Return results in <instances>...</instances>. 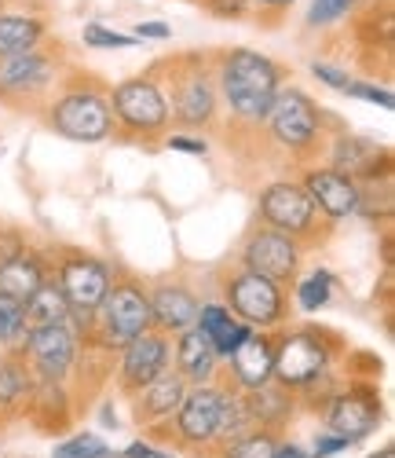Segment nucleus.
<instances>
[{
    "instance_id": "nucleus-1",
    "label": "nucleus",
    "mask_w": 395,
    "mask_h": 458,
    "mask_svg": "<svg viewBox=\"0 0 395 458\" xmlns=\"http://www.w3.org/2000/svg\"><path fill=\"white\" fill-rule=\"evenodd\" d=\"M286 70L264 52L231 48L216 55V92L234 122L260 125L282 89Z\"/></svg>"
},
{
    "instance_id": "nucleus-2",
    "label": "nucleus",
    "mask_w": 395,
    "mask_h": 458,
    "mask_svg": "<svg viewBox=\"0 0 395 458\" xmlns=\"http://www.w3.org/2000/svg\"><path fill=\"white\" fill-rule=\"evenodd\" d=\"M169 70L165 81H157L169 103V122L180 129H209L220 110V92H216V70L202 52L172 55L162 63Z\"/></svg>"
},
{
    "instance_id": "nucleus-3",
    "label": "nucleus",
    "mask_w": 395,
    "mask_h": 458,
    "mask_svg": "<svg viewBox=\"0 0 395 458\" xmlns=\"http://www.w3.org/2000/svg\"><path fill=\"white\" fill-rule=\"evenodd\" d=\"M48 125L73 140V143H103L117 132L113 110H110V92L99 89L96 81H81L63 89L52 106H48Z\"/></svg>"
},
{
    "instance_id": "nucleus-4",
    "label": "nucleus",
    "mask_w": 395,
    "mask_h": 458,
    "mask_svg": "<svg viewBox=\"0 0 395 458\" xmlns=\"http://www.w3.org/2000/svg\"><path fill=\"white\" fill-rule=\"evenodd\" d=\"M260 220L271 227V232L290 235L300 246L319 242L323 227H330L326 216L315 209L304 183H297V180H274L260 191Z\"/></svg>"
},
{
    "instance_id": "nucleus-5",
    "label": "nucleus",
    "mask_w": 395,
    "mask_h": 458,
    "mask_svg": "<svg viewBox=\"0 0 395 458\" xmlns=\"http://www.w3.org/2000/svg\"><path fill=\"white\" fill-rule=\"evenodd\" d=\"M110 110H113V125L136 140L162 136L169 129V103L154 73H139V78L113 85Z\"/></svg>"
},
{
    "instance_id": "nucleus-6",
    "label": "nucleus",
    "mask_w": 395,
    "mask_h": 458,
    "mask_svg": "<svg viewBox=\"0 0 395 458\" xmlns=\"http://www.w3.org/2000/svg\"><path fill=\"white\" fill-rule=\"evenodd\" d=\"M267 132L293 158H311L323 143V118L315 99L300 89H279L271 110H267Z\"/></svg>"
},
{
    "instance_id": "nucleus-7",
    "label": "nucleus",
    "mask_w": 395,
    "mask_h": 458,
    "mask_svg": "<svg viewBox=\"0 0 395 458\" xmlns=\"http://www.w3.org/2000/svg\"><path fill=\"white\" fill-rule=\"evenodd\" d=\"M223 304H227V312L253 327V330H274V327H282L286 323V293L279 283H271L264 276H253V272H234L227 276L223 283Z\"/></svg>"
},
{
    "instance_id": "nucleus-8",
    "label": "nucleus",
    "mask_w": 395,
    "mask_h": 458,
    "mask_svg": "<svg viewBox=\"0 0 395 458\" xmlns=\"http://www.w3.org/2000/svg\"><path fill=\"white\" fill-rule=\"evenodd\" d=\"M333 360L330 341L319 330H290L274 341V370L271 381L286 389H311L319 377H326Z\"/></svg>"
},
{
    "instance_id": "nucleus-9",
    "label": "nucleus",
    "mask_w": 395,
    "mask_h": 458,
    "mask_svg": "<svg viewBox=\"0 0 395 458\" xmlns=\"http://www.w3.org/2000/svg\"><path fill=\"white\" fill-rule=\"evenodd\" d=\"M96 337L110 349H125L129 341H136L139 334L154 330V316H150V301L136 283H117L110 286L106 301L96 309Z\"/></svg>"
},
{
    "instance_id": "nucleus-10",
    "label": "nucleus",
    "mask_w": 395,
    "mask_h": 458,
    "mask_svg": "<svg viewBox=\"0 0 395 458\" xmlns=\"http://www.w3.org/2000/svg\"><path fill=\"white\" fill-rule=\"evenodd\" d=\"M110 286H113V283H110V268H106L103 260H96L92 253L70 250V253L59 260V290L66 293L73 316L92 319L96 309L106 301Z\"/></svg>"
},
{
    "instance_id": "nucleus-11",
    "label": "nucleus",
    "mask_w": 395,
    "mask_h": 458,
    "mask_svg": "<svg viewBox=\"0 0 395 458\" xmlns=\"http://www.w3.org/2000/svg\"><path fill=\"white\" fill-rule=\"evenodd\" d=\"M223 400H227V393L220 386H187V396H183L180 411L172 414L176 422L165 433H172L183 447H209V444H216Z\"/></svg>"
},
{
    "instance_id": "nucleus-12",
    "label": "nucleus",
    "mask_w": 395,
    "mask_h": 458,
    "mask_svg": "<svg viewBox=\"0 0 395 458\" xmlns=\"http://www.w3.org/2000/svg\"><path fill=\"white\" fill-rule=\"evenodd\" d=\"M300 250L304 246L293 242L290 235H279V232H271V227H260V232H253L246 239V246H242V268L286 286L300 272Z\"/></svg>"
},
{
    "instance_id": "nucleus-13",
    "label": "nucleus",
    "mask_w": 395,
    "mask_h": 458,
    "mask_svg": "<svg viewBox=\"0 0 395 458\" xmlns=\"http://www.w3.org/2000/svg\"><path fill=\"white\" fill-rule=\"evenodd\" d=\"M172 349H169V337L162 330H147L136 341L122 349V367H117V386L122 393L136 396L139 389H147L154 377H162L169 370Z\"/></svg>"
},
{
    "instance_id": "nucleus-14",
    "label": "nucleus",
    "mask_w": 395,
    "mask_h": 458,
    "mask_svg": "<svg viewBox=\"0 0 395 458\" xmlns=\"http://www.w3.org/2000/svg\"><path fill=\"white\" fill-rule=\"evenodd\" d=\"M59 78V63L52 52H26L15 59H0V99H37L41 92H48Z\"/></svg>"
},
{
    "instance_id": "nucleus-15",
    "label": "nucleus",
    "mask_w": 395,
    "mask_h": 458,
    "mask_svg": "<svg viewBox=\"0 0 395 458\" xmlns=\"http://www.w3.org/2000/svg\"><path fill=\"white\" fill-rule=\"evenodd\" d=\"M381 422V400L370 386H355L340 396L330 400V411H326V433L348 440L351 444H359L363 437H370Z\"/></svg>"
},
{
    "instance_id": "nucleus-16",
    "label": "nucleus",
    "mask_w": 395,
    "mask_h": 458,
    "mask_svg": "<svg viewBox=\"0 0 395 458\" xmlns=\"http://www.w3.org/2000/svg\"><path fill=\"white\" fill-rule=\"evenodd\" d=\"M26 352H29L33 370L45 381H63L77 363V334L70 323L33 327L26 334Z\"/></svg>"
},
{
    "instance_id": "nucleus-17",
    "label": "nucleus",
    "mask_w": 395,
    "mask_h": 458,
    "mask_svg": "<svg viewBox=\"0 0 395 458\" xmlns=\"http://www.w3.org/2000/svg\"><path fill=\"white\" fill-rule=\"evenodd\" d=\"M300 183L311 195L315 209H319L326 220H344V216L363 209V187H359V180H351V176H344L337 169H307Z\"/></svg>"
},
{
    "instance_id": "nucleus-18",
    "label": "nucleus",
    "mask_w": 395,
    "mask_h": 458,
    "mask_svg": "<svg viewBox=\"0 0 395 458\" xmlns=\"http://www.w3.org/2000/svg\"><path fill=\"white\" fill-rule=\"evenodd\" d=\"M231 377L239 389H260L271 381V370H274V337L267 330H253L239 349L231 356Z\"/></svg>"
},
{
    "instance_id": "nucleus-19",
    "label": "nucleus",
    "mask_w": 395,
    "mask_h": 458,
    "mask_svg": "<svg viewBox=\"0 0 395 458\" xmlns=\"http://www.w3.org/2000/svg\"><path fill=\"white\" fill-rule=\"evenodd\" d=\"M187 396V381L176 370H165L162 377H154L147 389L136 393V422L139 426H154V422H169L180 411Z\"/></svg>"
},
{
    "instance_id": "nucleus-20",
    "label": "nucleus",
    "mask_w": 395,
    "mask_h": 458,
    "mask_svg": "<svg viewBox=\"0 0 395 458\" xmlns=\"http://www.w3.org/2000/svg\"><path fill=\"white\" fill-rule=\"evenodd\" d=\"M150 316H154V330H162V334H183L198 323V297L183 286H157L150 297Z\"/></svg>"
},
{
    "instance_id": "nucleus-21",
    "label": "nucleus",
    "mask_w": 395,
    "mask_h": 458,
    "mask_svg": "<svg viewBox=\"0 0 395 458\" xmlns=\"http://www.w3.org/2000/svg\"><path fill=\"white\" fill-rule=\"evenodd\" d=\"M216 352L209 345V337L190 327L183 334H176V374L187 381V386H213L216 377Z\"/></svg>"
},
{
    "instance_id": "nucleus-22",
    "label": "nucleus",
    "mask_w": 395,
    "mask_h": 458,
    "mask_svg": "<svg viewBox=\"0 0 395 458\" xmlns=\"http://www.w3.org/2000/svg\"><path fill=\"white\" fill-rule=\"evenodd\" d=\"M48 276L41 268V260H37V253L29 250H12V253H0V293L26 304L37 286H41Z\"/></svg>"
},
{
    "instance_id": "nucleus-23",
    "label": "nucleus",
    "mask_w": 395,
    "mask_h": 458,
    "mask_svg": "<svg viewBox=\"0 0 395 458\" xmlns=\"http://www.w3.org/2000/svg\"><path fill=\"white\" fill-rule=\"evenodd\" d=\"M194 327L209 337V345H213V352H216L220 360H227V356L253 334V327L239 323V319L227 312V304H220V301L202 304V309H198V323H194Z\"/></svg>"
},
{
    "instance_id": "nucleus-24",
    "label": "nucleus",
    "mask_w": 395,
    "mask_h": 458,
    "mask_svg": "<svg viewBox=\"0 0 395 458\" xmlns=\"http://www.w3.org/2000/svg\"><path fill=\"white\" fill-rule=\"evenodd\" d=\"M381 155H384V150H381L377 143L344 132V136H337L333 147H330V169H337V173H344V176H351V180H374V176H377L374 165H377Z\"/></svg>"
},
{
    "instance_id": "nucleus-25",
    "label": "nucleus",
    "mask_w": 395,
    "mask_h": 458,
    "mask_svg": "<svg viewBox=\"0 0 395 458\" xmlns=\"http://www.w3.org/2000/svg\"><path fill=\"white\" fill-rule=\"evenodd\" d=\"M242 403H246L256 429H279L293 414V389L279 386V381H267L260 389H249Z\"/></svg>"
},
{
    "instance_id": "nucleus-26",
    "label": "nucleus",
    "mask_w": 395,
    "mask_h": 458,
    "mask_svg": "<svg viewBox=\"0 0 395 458\" xmlns=\"http://www.w3.org/2000/svg\"><path fill=\"white\" fill-rule=\"evenodd\" d=\"M45 19L22 15V12H0V59H15L26 52H37L45 41Z\"/></svg>"
},
{
    "instance_id": "nucleus-27",
    "label": "nucleus",
    "mask_w": 395,
    "mask_h": 458,
    "mask_svg": "<svg viewBox=\"0 0 395 458\" xmlns=\"http://www.w3.org/2000/svg\"><path fill=\"white\" fill-rule=\"evenodd\" d=\"M26 309V327L33 330V327H52V323H70V301H66V293L59 290V283L55 279H45L41 286H37V293L22 304Z\"/></svg>"
},
{
    "instance_id": "nucleus-28",
    "label": "nucleus",
    "mask_w": 395,
    "mask_h": 458,
    "mask_svg": "<svg viewBox=\"0 0 395 458\" xmlns=\"http://www.w3.org/2000/svg\"><path fill=\"white\" fill-rule=\"evenodd\" d=\"M330 293H333V276L330 272H311L297 283V309L300 312H319L330 304Z\"/></svg>"
},
{
    "instance_id": "nucleus-29",
    "label": "nucleus",
    "mask_w": 395,
    "mask_h": 458,
    "mask_svg": "<svg viewBox=\"0 0 395 458\" xmlns=\"http://www.w3.org/2000/svg\"><path fill=\"white\" fill-rule=\"evenodd\" d=\"M29 327H26V309L19 301L4 297L0 293V345H8V349H19L22 341H26Z\"/></svg>"
},
{
    "instance_id": "nucleus-30",
    "label": "nucleus",
    "mask_w": 395,
    "mask_h": 458,
    "mask_svg": "<svg viewBox=\"0 0 395 458\" xmlns=\"http://www.w3.org/2000/svg\"><path fill=\"white\" fill-rule=\"evenodd\" d=\"M274 447H279V437L271 429H253L239 440H231L223 447V458H274Z\"/></svg>"
},
{
    "instance_id": "nucleus-31",
    "label": "nucleus",
    "mask_w": 395,
    "mask_h": 458,
    "mask_svg": "<svg viewBox=\"0 0 395 458\" xmlns=\"http://www.w3.org/2000/svg\"><path fill=\"white\" fill-rule=\"evenodd\" d=\"M52 458H110V447L96 433H77L52 451Z\"/></svg>"
},
{
    "instance_id": "nucleus-32",
    "label": "nucleus",
    "mask_w": 395,
    "mask_h": 458,
    "mask_svg": "<svg viewBox=\"0 0 395 458\" xmlns=\"http://www.w3.org/2000/svg\"><path fill=\"white\" fill-rule=\"evenodd\" d=\"M355 4L359 0H311V12H307V26L319 30V26H333L340 22L344 15L355 12Z\"/></svg>"
},
{
    "instance_id": "nucleus-33",
    "label": "nucleus",
    "mask_w": 395,
    "mask_h": 458,
    "mask_svg": "<svg viewBox=\"0 0 395 458\" xmlns=\"http://www.w3.org/2000/svg\"><path fill=\"white\" fill-rule=\"evenodd\" d=\"M85 45H88V48H136V37L92 22V26H85Z\"/></svg>"
},
{
    "instance_id": "nucleus-34",
    "label": "nucleus",
    "mask_w": 395,
    "mask_h": 458,
    "mask_svg": "<svg viewBox=\"0 0 395 458\" xmlns=\"http://www.w3.org/2000/svg\"><path fill=\"white\" fill-rule=\"evenodd\" d=\"M26 389V377L15 363H0V403H15Z\"/></svg>"
},
{
    "instance_id": "nucleus-35",
    "label": "nucleus",
    "mask_w": 395,
    "mask_h": 458,
    "mask_svg": "<svg viewBox=\"0 0 395 458\" xmlns=\"http://www.w3.org/2000/svg\"><path fill=\"white\" fill-rule=\"evenodd\" d=\"M344 96H355V99H366V103H374V106H381V110H391V106H395L391 92H388V89H381V85H370V81H351Z\"/></svg>"
},
{
    "instance_id": "nucleus-36",
    "label": "nucleus",
    "mask_w": 395,
    "mask_h": 458,
    "mask_svg": "<svg viewBox=\"0 0 395 458\" xmlns=\"http://www.w3.org/2000/svg\"><path fill=\"white\" fill-rule=\"evenodd\" d=\"M311 73H315V78H319L323 85L337 89V92H348V85L355 81V78H348L344 70H337V66H326V63H311Z\"/></svg>"
},
{
    "instance_id": "nucleus-37",
    "label": "nucleus",
    "mask_w": 395,
    "mask_h": 458,
    "mask_svg": "<svg viewBox=\"0 0 395 458\" xmlns=\"http://www.w3.org/2000/svg\"><path fill=\"white\" fill-rule=\"evenodd\" d=\"M165 147L169 150H187V155H206V150H209V143L202 136H169Z\"/></svg>"
},
{
    "instance_id": "nucleus-38",
    "label": "nucleus",
    "mask_w": 395,
    "mask_h": 458,
    "mask_svg": "<svg viewBox=\"0 0 395 458\" xmlns=\"http://www.w3.org/2000/svg\"><path fill=\"white\" fill-rule=\"evenodd\" d=\"M337 451H348V440H340V437H333V433H319L315 437V458H330V454H337Z\"/></svg>"
},
{
    "instance_id": "nucleus-39",
    "label": "nucleus",
    "mask_w": 395,
    "mask_h": 458,
    "mask_svg": "<svg viewBox=\"0 0 395 458\" xmlns=\"http://www.w3.org/2000/svg\"><path fill=\"white\" fill-rule=\"evenodd\" d=\"M297 4V0H249V12H260V15H282Z\"/></svg>"
},
{
    "instance_id": "nucleus-40",
    "label": "nucleus",
    "mask_w": 395,
    "mask_h": 458,
    "mask_svg": "<svg viewBox=\"0 0 395 458\" xmlns=\"http://www.w3.org/2000/svg\"><path fill=\"white\" fill-rule=\"evenodd\" d=\"M125 458H172V454H169V451H157V447L147 444V440H136V444L125 447Z\"/></svg>"
},
{
    "instance_id": "nucleus-41",
    "label": "nucleus",
    "mask_w": 395,
    "mask_h": 458,
    "mask_svg": "<svg viewBox=\"0 0 395 458\" xmlns=\"http://www.w3.org/2000/svg\"><path fill=\"white\" fill-rule=\"evenodd\" d=\"M169 33H172V30H169L165 22H139L132 37H136V41H143V37H154V41H165Z\"/></svg>"
},
{
    "instance_id": "nucleus-42",
    "label": "nucleus",
    "mask_w": 395,
    "mask_h": 458,
    "mask_svg": "<svg viewBox=\"0 0 395 458\" xmlns=\"http://www.w3.org/2000/svg\"><path fill=\"white\" fill-rule=\"evenodd\" d=\"M274 458H311L304 447H297V444H279L274 447Z\"/></svg>"
},
{
    "instance_id": "nucleus-43",
    "label": "nucleus",
    "mask_w": 395,
    "mask_h": 458,
    "mask_svg": "<svg viewBox=\"0 0 395 458\" xmlns=\"http://www.w3.org/2000/svg\"><path fill=\"white\" fill-rule=\"evenodd\" d=\"M370 458H395V451H391V444H388V447H381V451H377V454H370Z\"/></svg>"
},
{
    "instance_id": "nucleus-44",
    "label": "nucleus",
    "mask_w": 395,
    "mask_h": 458,
    "mask_svg": "<svg viewBox=\"0 0 395 458\" xmlns=\"http://www.w3.org/2000/svg\"><path fill=\"white\" fill-rule=\"evenodd\" d=\"M0 4H4V0H0Z\"/></svg>"
},
{
    "instance_id": "nucleus-45",
    "label": "nucleus",
    "mask_w": 395,
    "mask_h": 458,
    "mask_svg": "<svg viewBox=\"0 0 395 458\" xmlns=\"http://www.w3.org/2000/svg\"><path fill=\"white\" fill-rule=\"evenodd\" d=\"M202 4H206V0H202Z\"/></svg>"
}]
</instances>
